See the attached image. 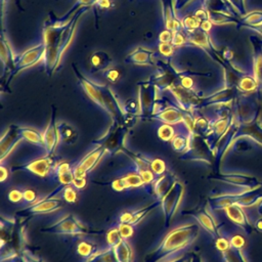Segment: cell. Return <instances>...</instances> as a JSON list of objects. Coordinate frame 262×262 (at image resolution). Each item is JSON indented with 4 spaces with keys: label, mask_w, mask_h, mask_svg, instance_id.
<instances>
[{
    "label": "cell",
    "mask_w": 262,
    "mask_h": 262,
    "mask_svg": "<svg viewBox=\"0 0 262 262\" xmlns=\"http://www.w3.org/2000/svg\"><path fill=\"white\" fill-rule=\"evenodd\" d=\"M44 53H45V46L43 42L39 43L33 48L28 49L26 52H24L17 58H15L13 75L40 61L42 58H44Z\"/></svg>",
    "instance_id": "8fae6325"
},
{
    "label": "cell",
    "mask_w": 262,
    "mask_h": 262,
    "mask_svg": "<svg viewBox=\"0 0 262 262\" xmlns=\"http://www.w3.org/2000/svg\"><path fill=\"white\" fill-rule=\"evenodd\" d=\"M78 190H82L86 187L87 185V181H86V177H75L74 180H73V183H72Z\"/></svg>",
    "instance_id": "c3c4849f"
},
{
    "label": "cell",
    "mask_w": 262,
    "mask_h": 262,
    "mask_svg": "<svg viewBox=\"0 0 262 262\" xmlns=\"http://www.w3.org/2000/svg\"><path fill=\"white\" fill-rule=\"evenodd\" d=\"M21 140L19 134V126L10 125L7 130L2 134L0 139V152H1V163L9 156V154L13 150V148L17 145V143Z\"/></svg>",
    "instance_id": "7c38bea8"
},
{
    "label": "cell",
    "mask_w": 262,
    "mask_h": 262,
    "mask_svg": "<svg viewBox=\"0 0 262 262\" xmlns=\"http://www.w3.org/2000/svg\"><path fill=\"white\" fill-rule=\"evenodd\" d=\"M95 3H96V5H97L99 8H101V9L107 8V7H110V5H111V1H110V0H97Z\"/></svg>",
    "instance_id": "816d5d0a"
},
{
    "label": "cell",
    "mask_w": 262,
    "mask_h": 262,
    "mask_svg": "<svg viewBox=\"0 0 262 262\" xmlns=\"http://www.w3.org/2000/svg\"><path fill=\"white\" fill-rule=\"evenodd\" d=\"M184 42H185V38H184V36H183L181 33H179V32H174V33H173L171 43H172L174 46L182 45Z\"/></svg>",
    "instance_id": "7dc6e473"
},
{
    "label": "cell",
    "mask_w": 262,
    "mask_h": 262,
    "mask_svg": "<svg viewBox=\"0 0 262 262\" xmlns=\"http://www.w3.org/2000/svg\"><path fill=\"white\" fill-rule=\"evenodd\" d=\"M10 176V171L8 169V167H6L3 163L0 166V181L3 183L5 182Z\"/></svg>",
    "instance_id": "681fc988"
},
{
    "label": "cell",
    "mask_w": 262,
    "mask_h": 262,
    "mask_svg": "<svg viewBox=\"0 0 262 262\" xmlns=\"http://www.w3.org/2000/svg\"><path fill=\"white\" fill-rule=\"evenodd\" d=\"M118 262H132L133 253L132 248L126 239H122L117 246L113 248Z\"/></svg>",
    "instance_id": "4316f807"
},
{
    "label": "cell",
    "mask_w": 262,
    "mask_h": 262,
    "mask_svg": "<svg viewBox=\"0 0 262 262\" xmlns=\"http://www.w3.org/2000/svg\"><path fill=\"white\" fill-rule=\"evenodd\" d=\"M21 262H46L42 257L34 254L28 248H24L19 254Z\"/></svg>",
    "instance_id": "60d3db41"
},
{
    "label": "cell",
    "mask_w": 262,
    "mask_h": 262,
    "mask_svg": "<svg viewBox=\"0 0 262 262\" xmlns=\"http://www.w3.org/2000/svg\"><path fill=\"white\" fill-rule=\"evenodd\" d=\"M236 87L243 92H253V91L257 90V88L259 87V84L254 76L245 74L239 79Z\"/></svg>",
    "instance_id": "1f68e13d"
},
{
    "label": "cell",
    "mask_w": 262,
    "mask_h": 262,
    "mask_svg": "<svg viewBox=\"0 0 262 262\" xmlns=\"http://www.w3.org/2000/svg\"><path fill=\"white\" fill-rule=\"evenodd\" d=\"M141 158L148 164L151 171L157 175V177L167 173V165L166 162L158 157H150L146 155H141Z\"/></svg>",
    "instance_id": "f1b7e54d"
},
{
    "label": "cell",
    "mask_w": 262,
    "mask_h": 262,
    "mask_svg": "<svg viewBox=\"0 0 262 262\" xmlns=\"http://www.w3.org/2000/svg\"><path fill=\"white\" fill-rule=\"evenodd\" d=\"M63 185L58 184L56 188H54L50 193H48L45 196L39 198V200L30 205L27 206L23 211L30 213L32 215H38V214H48V213H54L61 209L62 205L60 202V198H57L60 195L61 189Z\"/></svg>",
    "instance_id": "8992f818"
},
{
    "label": "cell",
    "mask_w": 262,
    "mask_h": 262,
    "mask_svg": "<svg viewBox=\"0 0 262 262\" xmlns=\"http://www.w3.org/2000/svg\"><path fill=\"white\" fill-rule=\"evenodd\" d=\"M182 160L193 161V162H203L208 165L213 164L215 155L209 145L206 138L196 133L191 134L189 148L186 152L181 155Z\"/></svg>",
    "instance_id": "5b68a950"
},
{
    "label": "cell",
    "mask_w": 262,
    "mask_h": 262,
    "mask_svg": "<svg viewBox=\"0 0 262 262\" xmlns=\"http://www.w3.org/2000/svg\"><path fill=\"white\" fill-rule=\"evenodd\" d=\"M200 227L195 220L178 224L164 236L155 249L146 254L144 262H170L181 258V255L198 238Z\"/></svg>",
    "instance_id": "6da1fadb"
},
{
    "label": "cell",
    "mask_w": 262,
    "mask_h": 262,
    "mask_svg": "<svg viewBox=\"0 0 262 262\" xmlns=\"http://www.w3.org/2000/svg\"><path fill=\"white\" fill-rule=\"evenodd\" d=\"M54 164L55 163L52 156H47L46 154H43L42 156L29 160L20 164L19 166L13 167L12 171H25L35 176L49 179Z\"/></svg>",
    "instance_id": "ba28073f"
},
{
    "label": "cell",
    "mask_w": 262,
    "mask_h": 262,
    "mask_svg": "<svg viewBox=\"0 0 262 262\" xmlns=\"http://www.w3.org/2000/svg\"><path fill=\"white\" fill-rule=\"evenodd\" d=\"M253 41L254 46V77L257 80L259 86H262V55H261V47L262 44L257 40Z\"/></svg>",
    "instance_id": "83f0119b"
},
{
    "label": "cell",
    "mask_w": 262,
    "mask_h": 262,
    "mask_svg": "<svg viewBox=\"0 0 262 262\" xmlns=\"http://www.w3.org/2000/svg\"><path fill=\"white\" fill-rule=\"evenodd\" d=\"M116 224L118 226V229H119L120 234H121L123 239L127 241L128 238L133 236V234H134V226L132 224L121 223V222H117Z\"/></svg>",
    "instance_id": "b9f144b4"
},
{
    "label": "cell",
    "mask_w": 262,
    "mask_h": 262,
    "mask_svg": "<svg viewBox=\"0 0 262 262\" xmlns=\"http://www.w3.org/2000/svg\"><path fill=\"white\" fill-rule=\"evenodd\" d=\"M159 206H161V201L156 199V201L150 202L149 204L137 208V209H132L129 211H125L120 214L118 217L117 222L121 223H129L132 224L133 226H136L138 223H140L151 211L157 209Z\"/></svg>",
    "instance_id": "30bf717a"
},
{
    "label": "cell",
    "mask_w": 262,
    "mask_h": 262,
    "mask_svg": "<svg viewBox=\"0 0 262 262\" xmlns=\"http://www.w3.org/2000/svg\"><path fill=\"white\" fill-rule=\"evenodd\" d=\"M106 154L104 146L101 141L98 139L95 142V145L89 150L80 161L73 165V174L75 177H86L88 172L93 170L102 157Z\"/></svg>",
    "instance_id": "52a82bcc"
},
{
    "label": "cell",
    "mask_w": 262,
    "mask_h": 262,
    "mask_svg": "<svg viewBox=\"0 0 262 262\" xmlns=\"http://www.w3.org/2000/svg\"><path fill=\"white\" fill-rule=\"evenodd\" d=\"M104 77L110 82L117 83L122 77V72L119 68H108L104 71Z\"/></svg>",
    "instance_id": "f6af8a7d"
},
{
    "label": "cell",
    "mask_w": 262,
    "mask_h": 262,
    "mask_svg": "<svg viewBox=\"0 0 262 262\" xmlns=\"http://www.w3.org/2000/svg\"><path fill=\"white\" fill-rule=\"evenodd\" d=\"M105 239H106V244L108 248H114L115 246H117L123 238L120 234V231L118 229L117 224L111 226L105 233Z\"/></svg>",
    "instance_id": "e575fe53"
},
{
    "label": "cell",
    "mask_w": 262,
    "mask_h": 262,
    "mask_svg": "<svg viewBox=\"0 0 262 262\" xmlns=\"http://www.w3.org/2000/svg\"><path fill=\"white\" fill-rule=\"evenodd\" d=\"M151 54L152 52H149L148 50H144L142 48H137L135 51H133L130 56V62L135 64H141V66H150L151 64Z\"/></svg>",
    "instance_id": "f546056e"
},
{
    "label": "cell",
    "mask_w": 262,
    "mask_h": 262,
    "mask_svg": "<svg viewBox=\"0 0 262 262\" xmlns=\"http://www.w3.org/2000/svg\"><path fill=\"white\" fill-rule=\"evenodd\" d=\"M258 214L260 215V217H262V201L258 204Z\"/></svg>",
    "instance_id": "db71d44e"
},
{
    "label": "cell",
    "mask_w": 262,
    "mask_h": 262,
    "mask_svg": "<svg viewBox=\"0 0 262 262\" xmlns=\"http://www.w3.org/2000/svg\"><path fill=\"white\" fill-rule=\"evenodd\" d=\"M184 192L185 188L183 183L180 180L175 179L170 189L162 198L161 208L164 214L165 226H168L170 224L172 218L177 213L182 202V199L184 196Z\"/></svg>",
    "instance_id": "277c9868"
},
{
    "label": "cell",
    "mask_w": 262,
    "mask_h": 262,
    "mask_svg": "<svg viewBox=\"0 0 262 262\" xmlns=\"http://www.w3.org/2000/svg\"><path fill=\"white\" fill-rule=\"evenodd\" d=\"M19 134L21 139L36 145L41 149H45L44 147V140H43V133L30 128V127H21L19 126Z\"/></svg>",
    "instance_id": "d4e9b609"
},
{
    "label": "cell",
    "mask_w": 262,
    "mask_h": 262,
    "mask_svg": "<svg viewBox=\"0 0 262 262\" xmlns=\"http://www.w3.org/2000/svg\"><path fill=\"white\" fill-rule=\"evenodd\" d=\"M57 132L59 136V141L67 145H73L78 141L79 133L77 129L66 122L57 123Z\"/></svg>",
    "instance_id": "44dd1931"
},
{
    "label": "cell",
    "mask_w": 262,
    "mask_h": 262,
    "mask_svg": "<svg viewBox=\"0 0 262 262\" xmlns=\"http://www.w3.org/2000/svg\"><path fill=\"white\" fill-rule=\"evenodd\" d=\"M117 177L121 178L124 182L126 189H135V188H146V185L139 174L138 170L134 165L128 166L116 173Z\"/></svg>",
    "instance_id": "9a60e30c"
},
{
    "label": "cell",
    "mask_w": 262,
    "mask_h": 262,
    "mask_svg": "<svg viewBox=\"0 0 262 262\" xmlns=\"http://www.w3.org/2000/svg\"><path fill=\"white\" fill-rule=\"evenodd\" d=\"M189 40H190L192 43H194V44H196V45H199V46L206 47V48L210 47V46H209V39H208V36H207L206 32L203 31V30H200V31L194 30V31L190 32Z\"/></svg>",
    "instance_id": "74e56055"
},
{
    "label": "cell",
    "mask_w": 262,
    "mask_h": 262,
    "mask_svg": "<svg viewBox=\"0 0 262 262\" xmlns=\"http://www.w3.org/2000/svg\"><path fill=\"white\" fill-rule=\"evenodd\" d=\"M77 190L78 189L73 184L63 185L59 196H61L69 204H75L78 200V191Z\"/></svg>",
    "instance_id": "8d00e7d4"
},
{
    "label": "cell",
    "mask_w": 262,
    "mask_h": 262,
    "mask_svg": "<svg viewBox=\"0 0 262 262\" xmlns=\"http://www.w3.org/2000/svg\"><path fill=\"white\" fill-rule=\"evenodd\" d=\"M190 216L198 222V224L203 229L206 230V232H208L212 236L214 241L220 236V230H219L218 224L207 209L200 210L195 213H192L190 214Z\"/></svg>",
    "instance_id": "2e32d148"
},
{
    "label": "cell",
    "mask_w": 262,
    "mask_h": 262,
    "mask_svg": "<svg viewBox=\"0 0 262 262\" xmlns=\"http://www.w3.org/2000/svg\"><path fill=\"white\" fill-rule=\"evenodd\" d=\"M23 194H24V188L16 186V187L11 188L7 192V200L13 204L20 203V202H23Z\"/></svg>",
    "instance_id": "7bdbcfd3"
},
{
    "label": "cell",
    "mask_w": 262,
    "mask_h": 262,
    "mask_svg": "<svg viewBox=\"0 0 262 262\" xmlns=\"http://www.w3.org/2000/svg\"><path fill=\"white\" fill-rule=\"evenodd\" d=\"M43 232L54 233L60 235H72V236H87L90 234L100 233V231H94L89 229L83 224L75 215L67 213L53 222L48 224L42 229Z\"/></svg>",
    "instance_id": "3957f363"
},
{
    "label": "cell",
    "mask_w": 262,
    "mask_h": 262,
    "mask_svg": "<svg viewBox=\"0 0 262 262\" xmlns=\"http://www.w3.org/2000/svg\"><path fill=\"white\" fill-rule=\"evenodd\" d=\"M15 262H21V260H20V258L18 257V260H17V258H16V261Z\"/></svg>",
    "instance_id": "9f6ffc18"
},
{
    "label": "cell",
    "mask_w": 262,
    "mask_h": 262,
    "mask_svg": "<svg viewBox=\"0 0 262 262\" xmlns=\"http://www.w3.org/2000/svg\"><path fill=\"white\" fill-rule=\"evenodd\" d=\"M39 200V196L37 194V191L33 188H24V194H23V204H26L27 206H30L34 203H36Z\"/></svg>",
    "instance_id": "ee69618b"
},
{
    "label": "cell",
    "mask_w": 262,
    "mask_h": 262,
    "mask_svg": "<svg viewBox=\"0 0 262 262\" xmlns=\"http://www.w3.org/2000/svg\"><path fill=\"white\" fill-rule=\"evenodd\" d=\"M262 201V185L243 189L238 192L221 193L209 198V207L212 210H224L226 207L236 205L242 208H248L258 205Z\"/></svg>",
    "instance_id": "7a4b0ae2"
},
{
    "label": "cell",
    "mask_w": 262,
    "mask_h": 262,
    "mask_svg": "<svg viewBox=\"0 0 262 262\" xmlns=\"http://www.w3.org/2000/svg\"><path fill=\"white\" fill-rule=\"evenodd\" d=\"M85 262H118V260L113 249L106 247L105 249H100L93 256L85 260Z\"/></svg>",
    "instance_id": "4dcf8cb0"
},
{
    "label": "cell",
    "mask_w": 262,
    "mask_h": 262,
    "mask_svg": "<svg viewBox=\"0 0 262 262\" xmlns=\"http://www.w3.org/2000/svg\"><path fill=\"white\" fill-rule=\"evenodd\" d=\"M223 211L229 221L242 228L246 234L249 235L252 233L254 226L251 224L246 212L244 211V208L236 205H231L226 207Z\"/></svg>",
    "instance_id": "4fadbf2b"
},
{
    "label": "cell",
    "mask_w": 262,
    "mask_h": 262,
    "mask_svg": "<svg viewBox=\"0 0 262 262\" xmlns=\"http://www.w3.org/2000/svg\"><path fill=\"white\" fill-rule=\"evenodd\" d=\"M71 171H73V165H71L70 163H68V162L55 163L53 168H52V171H51L49 179L55 181L58 176H60V175H62L64 173L71 172Z\"/></svg>",
    "instance_id": "d590c367"
},
{
    "label": "cell",
    "mask_w": 262,
    "mask_h": 262,
    "mask_svg": "<svg viewBox=\"0 0 262 262\" xmlns=\"http://www.w3.org/2000/svg\"><path fill=\"white\" fill-rule=\"evenodd\" d=\"M213 179L228 183L236 187H241L243 189H251L262 185V181H260L258 178L243 173L219 172L213 176Z\"/></svg>",
    "instance_id": "9c48e42d"
},
{
    "label": "cell",
    "mask_w": 262,
    "mask_h": 262,
    "mask_svg": "<svg viewBox=\"0 0 262 262\" xmlns=\"http://www.w3.org/2000/svg\"><path fill=\"white\" fill-rule=\"evenodd\" d=\"M43 133V140H44V154L47 156H53V152L57 146L59 141V136L57 132V123L54 121V115L51 117L47 127L42 132Z\"/></svg>",
    "instance_id": "d6986e66"
},
{
    "label": "cell",
    "mask_w": 262,
    "mask_h": 262,
    "mask_svg": "<svg viewBox=\"0 0 262 262\" xmlns=\"http://www.w3.org/2000/svg\"><path fill=\"white\" fill-rule=\"evenodd\" d=\"M242 21L245 24V26H248L249 28L262 26V11L251 12L250 14L245 16Z\"/></svg>",
    "instance_id": "ab89813d"
},
{
    "label": "cell",
    "mask_w": 262,
    "mask_h": 262,
    "mask_svg": "<svg viewBox=\"0 0 262 262\" xmlns=\"http://www.w3.org/2000/svg\"><path fill=\"white\" fill-rule=\"evenodd\" d=\"M138 102H139V114L140 116L152 115L155 105V91L150 87L149 83H143L140 86L138 92Z\"/></svg>",
    "instance_id": "ac0fdd59"
},
{
    "label": "cell",
    "mask_w": 262,
    "mask_h": 262,
    "mask_svg": "<svg viewBox=\"0 0 262 262\" xmlns=\"http://www.w3.org/2000/svg\"><path fill=\"white\" fill-rule=\"evenodd\" d=\"M172 36H173V33H171L170 30H166V31H163L160 36H159V39L162 43H165V42H170L172 40Z\"/></svg>",
    "instance_id": "f907efd6"
},
{
    "label": "cell",
    "mask_w": 262,
    "mask_h": 262,
    "mask_svg": "<svg viewBox=\"0 0 262 262\" xmlns=\"http://www.w3.org/2000/svg\"><path fill=\"white\" fill-rule=\"evenodd\" d=\"M222 258L225 262H248L243 252H239L235 249L229 247L228 249L220 252Z\"/></svg>",
    "instance_id": "d6a6232c"
},
{
    "label": "cell",
    "mask_w": 262,
    "mask_h": 262,
    "mask_svg": "<svg viewBox=\"0 0 262 262\" xmlns=\"http://www.w3.org/2000/svg\"><path fill=\"white\" fill-rule=\"evenodd\" d=\"M241 137H249L262 146V124L259 119L249 124H238L232 139V143Z\"/></svg>",
    "instance_id": "5bb4252c"
},
{
    "label": "cell",
    "mask_w": 262,
    "mask_h": 262,
    "mask_svg": "<svg viewBox=\"0 0 262 262\" xmlns=\"http://www.w3.org/2000/svg\"><path fill=\"white\" fill-rule=\"evenodd\" d=\"M184 115L180 108L172 105L160 107L157 112L154 113L151 116L152 119L162 122L163 124H170V125H177L183 124Z\"/></svg>",
    "instance_id": "e0dca14e"
},
{
    "label": "cell",
    "mask_w": 262,
    "mask_h": 262,
    "mask_svg": "<svg viewBox=\"0 0 262 262\" xmlns=\"http://www.w3.org/2000/svg\"><path fill=\"white\" fill-rule=\"evenodd\" d=\"M254 228H255L257 231H259V232L262 233V217L258 218V219L255 221V223H254Z\"/></svg>",
    "instance_id": "f5cc1de1"
},
{
    "label": "cell",
    "mask_w": 262,
    "mask_h": 262,
    "mask_svg": "<svg viewBox=\"0 0 262 262\" xmlns=\"http://www.w3.org/2000/svg\"><path fill=\"white\" fill-rule=\"evenodd\" d=\"M99 250L100 249L97 247L95 243L86 238L80 239L76 245V253L84 260H87Z\"/></svg>",
    "instance_id": "484cf974"
},
{
    "label": "cell",
    "mask_w": 262,
    "mask_h": 262,
    "mask_svg": "<svg viewBox=\"0 0 262 262\" xmlns=\"http://www.w3.org/2000/svg\"><path fill=\"white\" fill-rule=\"evenodd\" d=\"M170 262H187V261L182 259V258H179V259H176V260H173V261H170Z\"/></svg>",
    "instance_id": "11a10c76"
},
{
    "label": "cell",
    "mask_w": 262,
    "mask_h": 262,
    "mask_svg": "<svg viewBox=\"0 0 262 262\" xmlns=\"http://www.w3.org/2000/svg\"><path fill=\"white\" fill-rule=\"evenodd\" d=\"M173 44L170 43V42H165V43H162L160 45V51L162 52V54L166 55V56H169L173 53Z\"/></svg>",
    "instance_id": "bcb514c9"
},
{
    "label": "cell",
    "mask_w": 262,
    "mask_h": 262,
    "mask_svg": "<svg viewBox=\"0 0 262 262\" xmlns=\"http://www.w3.org/2000/svg\"><path fill=\"white\" fill-rule=\"evenodd\" d=\"M89 61H90L92 72L103 71V70L105 71L106 69L110 68V63L112 61V58L106 52L98 50V51H95L91 54Z\"/></svg>",
    "instance_id": "cb8c5ba5"
},
{
    "label": "cell",
    "mask_w": 262,
    "mask_h": 262,
    "mask_svg": "<svg viewBox=\"0 0 262 262\" xmlns=\"http://www.w3.org/2000/svg\"><path fill=\"white\" fill-rule=\"evenodd\" d=\"M176 134V129L174 125L163 124L158 129V136L163 141H171Z\"/></svg>",
    "instance_id": "f35d334b"
},
{
    "label": "cell",
    "mask_w": 262,
    "mask_h": 262,
    "mask_svg": "<svg viewBox=\"0 0 262 262\" xmlns=\"http://www.w3.org/2000/svg\"><path fill=\"white\" fill-rule=\"evenodd\" d=\"M175 179L176 178L171 173L168 172L157 177L156 181L151 185V191L156 195V199L161 201L162 198L166 194V192L170 189Z\"/></svg>",
    "instance_id": "ffe728a7"
},
{
    "label": "cell",
    "mask_w": 262,
    "mask_h": 262,
    "mask_svg": "<svg viewBox=\"0 0 262 262\" xmlns=\"http://www.w3.org/2000/svg\"><path fill=\"white\" fill-rule=\"evenodd\" d=\"M220 233L224 234L228 238V241L230 243V247L232 249H235L239 252H243V250H244V248L247 244V241L243 235L237 234V233H228V232H224L222 230L220 231Z\"/></svg>",
    "instance_id": "836d02e7"
},
{
    "label": "cell",
    "mask_w": 262,
    "mask_h": 262,
    "mask_svg": "<svg viewBox=\"0 0 262 262\" xmlns=\"http://www.w3.org/2000/svg\"><path fill=\"white\" fill-rule=\"evenodd\" d=\"M191 134L192 133H190L188 131V129H186L185 131H182V132H176V134L174 135V137L171 140L172 148L176 152H179L181 155L186 152L187 149L189 148Z\"/></svg>",
    "instance_id": "7402d4cb"
},
{
    "label": "cell",
    "mask_w": 262,
    "mask_h": 262,
    "mask_svg": "<svg viewBox=\"0 0 262 262\" xmlns=\"http://www.w3.org/2000/svg\"><path fill=\"white\" fill-rule=\"evenodd\" d=\"M234 94H235L234 87H228V88L221 90L219 92H216L215 94L208 97L206 100H204L200 104V106H204V105H208V104H219V103L225 104L234 97Z\"/></svg>",
    "instance_id": "603a6c76"
}]
</instances>
